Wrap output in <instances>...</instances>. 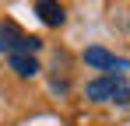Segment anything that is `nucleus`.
<instances>
[{"mask_svg":"<svg viewBox=\"0 0 130 126\" xmlns=\"http://www.w3.org/2000/svg\"><path fill=\"white\" fill-rule=\"evenodd\" d=\"M85 91H88V98H91V102H99V105H109V102L123 105V102H130V88L123 84L120 74H102V77L88 81Z\"/></svg>","mask_w":130,"mask_h":126,"instance_id":"obj_1","label":"nucleus"},{"mask_svg":"<svg viewBox=\"0 0 130 126\" xmlns=\"http://www.w3.org/2000/svg\"><path fill=\"white\" fill-rule=\"evenodd\" d=\"M42 49V39H35V35H25L21 28L14 25V21H0V53H39Z\"/></svg>","mask_w":130,"mask_h":126,"instance_id":"obj_2","label":"nucleus"},{"mask_svg":"<svg viewBox=\"0 0 130 126\" xmlns=\"http://www.w3.org/2000/svg\"><path fill=\"white\" fill-rule=\"evenodd\" d=\"M85 63L91 67V70H106V74H123V70H130V60L109 53V49H102V46L85 49Z\"/></svg>","mask_w":130,"mask_h":126,"instance_id":"obj_3","label":"nucleus"},{"mask_svg":"<svg viewBox=\"0 0 130 126\" xmlns=\"http://www.w3.org/2000/svg\"><path fill=\"white\" fill-rule=\"evenodd\" d=\"M35 14L42 18V25H49V28H60L67 21L63 7H60V0H35Z\"/></svg>","mask_w":130,"mask_h":126,"instance_id":"obj_4","label":"nucleus"},{"mask_svg":"<svg viewBox=\"0 0 130 126\" xmlns=\"http://www.w3.org/2000/svg\"><path fill=\"white\" fill-rule=\"evenodd\" d=\"M7 63H11V70L18 74V77H35L42 67H39V60L32 56V53H11L7 56Z\"/></svg>","mask_w":130,"mask_h":126,"instance_id":"obj_5","label":"nucleus"}]
</instances>
